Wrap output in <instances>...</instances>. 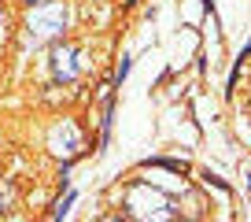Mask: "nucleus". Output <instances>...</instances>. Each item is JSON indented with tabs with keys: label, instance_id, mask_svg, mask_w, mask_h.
I'll return each instance as SVG.
<instances>
[{
	"label": "nucleus",
	"instance_id": "obj_1",
	"mask_svg": "<svg viewBox=\"0 0 251 222\" xmlns=\"http://www.w3.org/2000/svg\"><path fill=\"white\" fill-rule=\"evenodd\" d=\"M26 26H30V33L37 41L41 37H59V33L67 30V4H59V0H41V4H33Z\"/></svg>",
	"mask_w": 251,
	"mask_h": 222
},
{
	"label": "nucleus",
	"instance_id": "obj_3",
	"mask_svg": "<svg viewBox=\"0 0 251 222\" xmlns=\"http://www.w3.org/2000/svg\"><path fill=\"white\" fill-rule=\"evenodd\" d=\"M81 71H85L81 48H74V45H55L52 48V74H55V82H74Z\"/></svg>",
	"mask_w": 251,
	"mask_h": 222
},
{
	"label": "nucleus",
	"instance_id": "obj_7",
	"mask_svg": "<svg viewBox=\"0 0 251 222\" xmlns=\"http://www.w3.org/2000/svg\"><path fill=\"white\" fill-rule=\"evenodd\" d=\"M30 4H41V0H30Z\"/></svg>",
	"mask_w": 251,
	"mask_h": 222
},
{
	"label": "nucleus",
	"instance_id": "obj_4",
	"mask_svg": "<svg viewBox=\"0 0 251 222\" xmlns=\"http://www.w3.org/2000/svg\"><path fill=\"white\" fill-rule=\"evenodd\" d=\"M48 148L55 152V156H74V152L81 148V134L74 122H59V126L52 130V137H48Z\"/></svg>",
	"mask_w": 251,
	"mask_h": 222
},
{
	"label": "nucleus",
	"instance_id": "obj_2",
	"mask_svg": "<svg viewBox=\"0 0 251 222\" xmlns=\"http://www.w3.org/2000/svg\"><path fill=\"white\" fill-rule=\"evenodd\" d=\"M126 207H129V215H137V219H174V207L170 200L163 196V193H151L148 185H133V189L126 193Z\"/></svg>",
	"mask_w": 251,
	"mask_h": 222
},
{
	"label": "nucleus",
	"instance_id": "obj_5",
	"mask_svg": "<svg viewBox=\"0 0 251 222\" xmlns=\"http://www.w3.org/2000/svg\"><path fill=\"white\" fill-rule=\"evenodd\" d=\"M71 204H74V193H67V196L59 200V207H55V219H63V215L71 211Z\"/></svg>",
	"mask_w": 251,
	"mask_h": 222
},
{
	"label": "nucleus",
	"instance_id": "obj_6",
	"mask_svg": "<svg viewBox=\"0 0 251 222\" xmlns=\"http://www.w3.org/2000/svg\"><path fill=\"white\" fill-rule=\"evenodd\" d=\"M126 74H129V56H122V63H118V71H115V78H118V82H122V78H126Z\"/></svg>",
	"mask_w": 251,
	"mask_h": 222
}]
</instances>
